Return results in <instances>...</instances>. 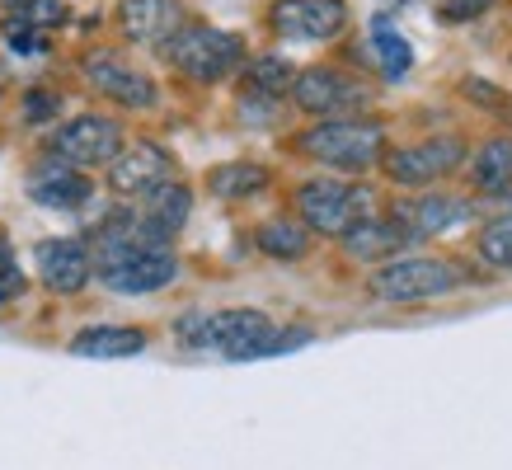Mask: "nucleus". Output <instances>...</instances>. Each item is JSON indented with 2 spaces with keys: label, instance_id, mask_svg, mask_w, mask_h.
<instances>
[{
  "label": "nucleus",
  "instance_id": "f257e3e1",
  "mask_svg": "<svg viewBox=\"0 0 512 470\" xmlns=\"http://www.w3.org/2000/svg\"><path fill=\"white\" fill-rule=\"evenodd\" d=\"M94 273L109 292H123V297H141V292H160L179 278V259H174L170 240L156 235L137 212H123V217L104 221L94 231Z\"/></svg>",
  "mask_w": 512,
  "mask_h": 470
},
{
  "label": "nucleus",
  "instance_id": "f03ea898",
  "mask_svg": "<svg viewBox=\"0 0 512 470\" xmlns=\"http://www.w3.org/2000/svg\"><path fill=\"white\" fill-rule=\"evenodd\" d=\"M179 344L198 348V353H221V358H264V353H282L296 339H311V334H278V325L264 311H188L179 315Z\"/></svg>",
  "mask_w": 512,
  "mask_h": 470
},
{
  "label": "nucleus",
  "instance_id": "7ed1b4c3",
  "mask_svg": "<svg viewBox=\"0 0 512 470\" xmlns=\"http://www.w3.org/2000/svg\"><path fill=\"white\" fill-rule=\"evenodd\" d=\"M301 151L311 160H320L325 170H339V174H367L376 160L386 156V127L376 118H325L315 123L306 137H301Z\"/></svg>",
  "mask_w": 512,
  "mask_h": 470
},
{
  "label": "nucleus",
  "instance_id": "20e7f679",
  "mask_svg": "<svg viewBox=\"0 0 512 470\" xmlns=\"http://www.w3.org/2000/svg\"><path fill=\"white\" fill-rule=\"evenodd\" d=\"M466 282L461 264L451 259H437V254H414V259H390V264H376L372 273V297L390 301V306H414V301H433L447 297Z\"/></svg>",
  "mask_w": 512,
  "mask_h": 470
},
{
  "label": "nucleus",
  "instance_id": "39448f33",
  "mask_svg": "<svg viewBox=\"0 0 512 470\" xmlns=\"http://www.w3.org/2000/svg\"><path fill=\"white\" fill-rule=\"evenodd\" d=\"M165 57L184 80L193 85H217L245 62V43L226 29H212V24H184L165 43Z\"/></svg>",
  "mask_w": 512,
  "mask_h": 470
},
{
  "label": "nucleus",
  "instance_id": "423d86ee",
  "mask_svg": "<svg viewBox=\"0 0 512 470\" xmlns=\"http://www.w3.org/2000/svg\"><path fill=\"white\" fill-rule=\"evenodd\" d=\"M367 188L343 184V179H306L296 188V212H301V226L311 235H334L339 240L348 226L367 217Z\"/></svg>",
  "mask_w": 512,
  "mask_h": 470
},
{
  "label": "nucleus",
  "instance_id": "0eeeda50",
  "mask_svg": "<svg viewBox=\"0 0 512 470\" xmlns=\"http://www.w3.org/2000/svg\"><path fill=\"white\" fill-rule=\"evenodd\" d=\"M52 151L76 170H99V165H113V156L123 151V127L104 118V113H80V118L57 127Z\"/></svg>",
  "mask_w": 512,
  "mask_h": 470
},
{
  "label": "nucleus",
  "instance_id": "6e6552de",
  "mask_svg": "<svg viewBox=\"0 0 512 470\" xmlns=\"http://www.w3.org/2000/svg\"><path fill=\"white\" fill-rule=\"evenodd\" d=\"M466 141L461 137H428L419 146H400V151H386V174L395 184H409V188H428L437 179H447L466 165Z\"/></svg>",
  "mask_w": 512,
  "mask_h": 470
},
{
  "label": "nucleus",
  "instance_id": "1a4fd4ad",
  "mask_svg": "<svg viewBox=\"0 0 512 470\" xmlns=\"http://www.w3.org/2000/svg\"><path fill=\"white\" fill-rule=\"evenodd\" d=\"M292 99L301 113H315V118H348V113L367 109L372 94L362 90V80L343 76L339 66H311L292 80Z\"/></svg>",
  "mask_w": 512,
  "mask_h": 470
},
{
  "label": "nucleus",
  "instance_id": "9d476101",
  "mask_svg": "<svg viewBox=\"0 0 512 470\" xmlns=\"http://www.w3.org/2000/svg\"><path fill=\"white\" fill-rule=\"evenodd\" d=\"M170 179H174V160L156 141H132L109 165V184H113V193H123V198H141V193L170 184Z\"/></svg>",
  "mask_w": 512,
  "mask_h": 470
},
{
  "label": "nucleus",
  "instance_id": "9b49d317",
  "mask_svg": "<svg viewBox=\"0 0 512 470\" xmlns=\"http://www.w3.org/2000/svg\"><path fill=\"white\" fill-rule=\"evenodd\" d=\"M273 29L282 38H311L325 43L348 29V5L343 0H278L273 5Z\"/></svg>",
  "mask_w": 512,
  "mask_h": 470
},
{
  "label": "nucleus",
  "instance_id": "f8f14e48",
  "mask_svg": "<svg viewBox=\"0 0 512 470\" xmlns=\"http://www.w3.org/2000/svg\"><path fill=\"white\" fill-rule=\"evenodd\" d=\"M339 240H343V250L353 254V259H362V264H390V259H400L419 235L409 231L400 217H362L357 226H348Z\"/></svg>",
  "mask_w": 512,
  "mask_h": 470
},
{
  "label": "nucleus",
  "instance_id": "ddd939ff",
  "mask_svg": "<svg viewBox=\"0 0 512 470\" xmlns=\"http://www.w3.org/2000/svg\"><path fill=\"white\" fill-rule=\"evenodd\" d=\"M33 264H38V278L52 287V292H80L85 282L94 278V259L85 240H43L33 250Z\"/></svg>",
  "mask_w": 512,
  "mask_h": 470
},
{
  "label": "nucleus",
  "instance_id": "4468645a",
  "mask_svg": "<svg viewBox=\"0 0 512 470\" xmlns=\"http://www.w3.org/2000/svg\"><path fill=\"white\" fill-rule=\"evenodd\" d=\"M118 24H123L132 43L165 47L174 33L184 29V0H123L118 5Z\"/></svg>",
  "mask_w": 512,
  "mask_h": 470
},
{
  "label": "nucleus",
  "instance_id": "2eb2a0df",
  "mask_svg": "<svg viewBox=\"0 0 512 470\" xmlns=\"http://www.w3.org/2000/svg\"><path fill=\"white\" fill-rule=\"evenodd\" d=\"M90 174L66 165V160H43L38 170L29 174V198L38 207H57V212H76V207L90 203Z\"/></svg>",
  "mask_w": 512,
  "mask_h": 470
},
{
  "label": "nucleus",
  "instance_id": "dca6fc26",
  "mask_svg": "<svg viewBox=\"0 0 512 470\" xmlns=\"http://www.w3.org/2000/svg\"><path fill=\"white\" fill-rule=\"evenodd\" d=\"M85 76H90L94 90L104 94V99H113L118 109H151L160 99L156 80L132 71V66H123L118 57H90V62H85Z\"/></svg>",
  "mask_w": 512,
  "mask_h": 470
},
{
  "label": "nucleus",
  "instance_id": "f3484780",
  "mask_svg": "<svg viewBox=\"0 0 512 470\" xmlns=\"http://www.w3.org/2000/svg\"><path fill=\"white\" fill-rule=\"evenodd\" d=\"M395 217L419 235H442L447 226H461V221L475 217V203L456 198V193H423V198H409V203L395 212Z\"/></svg>",
  "mask_w": 512,
  "mask_h": 470
},
{
  "label": "nucleus",
  "instance_id": "a211bd4d",
  "mask_svg": "<svg viewBox=\"0 0 512 470\" xmlns=\"http://www.w3.org/2000/svg\"><path fill=\"white\" fill-rule=\"evenodd\" d=\"M188 212H193V193H188L184 184H160L151 188V193H141V212L137 217L151 226L156 235H165V240H174V235L184 231V221Z\"/></svg>",
  "mask_w": 512,
  "mask_h": 470
},
{
  "label": "nucleus",
  "instance_id": "6ab92c4d",
  "mask_svg": "<svg viewBox=\"0 0 512 470\" xmlns=\"http://www.w3.org/2000/svg\"><path fill=\"white\" fill-rule=\"evenodd\" d=\"M141 348H146V334L132 325H94L71 339L76 358H137Z\"/></svg>",
  "mask_w": 512,
  "mask_h": 470
},
{
  "label": "nucleus",
  "instance_id": "aec40b11",
  "mask_svg": "<svg viewBox=\"0 0 512 470\" xmlns=\"http://www.w3.org/2000/svg\"><path fill=\"white\" fill-rule=\"evenodd\" d=\"M268 188V170L254 165V160H226L217 170H207V193L221 198V203H245L254 193Z\"/></svg>",
  "mask_w": 512,
  "mask_h": 470
},
{
  "label": "nucleus",
  "instance_id": "412c9836",
  "mask_svg": "<svg viewBox=\"0 0 512 470\" xmlns=\"http://www.w3.org/2000/svg\"><path fill=\"white\" fill-rule=\"evenodd\" d=\"M470 174H475V184L498 193V188H512V137H494L484 141L475 160H470Z\"/></svg>",
  "mask_w": 512,
  "mask_h": 470
},
{
  "label": "nucleus",
  "instance_id": "4be33fe9",
  "mask_svg": "<svg viewBox=\"0 0 512 470\" xmlns=\"http://www.w3.org/2000/svg\"><path fill=\"white\" fill-rule=\"evenodd\" d=\"M254 240H259V250H264L268 259H301V254L311 250V231H306L301 221H287V217L264 221Z\"/></svg>",
  "mask_w": 512,
  "mask_h": 470
},
{
  "label": "nucleus",
  "instance_id": "5701e85b",
  "mask_svg": "<svg viewBox=\"0 0 512 470\" xmlns=\"http://www.w3.org/2000/svg\"><path fill=\"white\" fill-rule=\"evenodd\" d=\"M475 250H480V259L489 268L512 273V212H494L484 221L480 235H475Z\"/></svg>",
  "mask_w": 512,
  "mask_h": 470
},
{
  "label": "nucleus",
  "instance_id": "b1692460",
  "mask_svg": "<svg viewBox=\"0 0 512 470\" xmlns=\"http://www.w3.org/2000/svg\"><path fill=\"white\" fill-rule=\"evenodd\" d=\"M372 38H376V62H381V71H386L390 80L404 76V71L414 66V47H409V43L400 38V33L390 29V19H386V15H376Z\"/></svg>",
  "mask_w": 512,
  "mask_h": 470
},
{
  "label": "nucleus",
  "instance_id": "393cba45",
  "mask_svg": "<svg viewBox=\"0 0 512 470\" xmlns=\"http://www.w3.org/2000/svg\"><path fill=\"white\" fill-rule=\"evenodd\" d=\"M10 24H24V29H57L66 24V0H15L10 5Z\"/></svg>",
  "mask_w": 512,
  "mask_h": 470
},
{
  "label": "nucleus",
  "instance_id": "a878e982",
  "mask_svg": "<svg viewBox=\"0 0 512 470\" xmlns=\"http://www.w3.org/2000/svg\"><path fill=\"white\" fill-rule=\"evenodd\" d=\"M296 71L282 57H259V62L249 66V90L254 94H268V99H278V94L292 90Z\"/></svg>",
  "mask_w": 512,
  "mask_h": 470
},
{
  "label": "nucleus",
  "instance_id": "bb28decb",
  "mask_svg": "<svg viewBox=\"0 0 512 470\" xmlns=\"http://www.w3.org/2000/svg\"><path fill=\"white\" fill-rule=\"evenodd\" d=\"M19 292H24V273H19L15 254H10V245L0 240V306H5V301H15Z\"/></svg>",
  "mask_w": 512,
  "mask_h": 470
},
{
  "label": "nucleus",
  "instance_id": "cd10ccee",
  "mask_svg": "<svg viewBox=\"0 0 512 470\" xmlns=\"http://www.w3.org/2000/svg\"><path fill=\"white\" fill-rule=\"evenodd\" d=\"M5 38H10V47L15 52H43L47 38L38 29H24V24H5Z\"/></svg>",
  "mask_w": 512,
  "mask_h": 470
},
{
  "label": "nucleus",
  "instance_id": "c85d7f7f",
  "mask_svg": "<svg viewBox=\"0 0 512 470\" xmlns=\"http://www.w3.org/2000/svg\"><path fill=\"white\" fill-rule=\"evenodd\" d=\"M489 5H494V0H447V5H442V19H451V24H461V19H480Z\"/></svg>",
  "mask_w": 512,
  "mask_h": 470
},
{
  "label": "nucleus",
  "instance_id": "c756f323",
  "mask_svg": "<svg viewBox=\"0 0 512 470\" xmlns=\"http://www.w3.org/2000/svg\"><path fill=\"white\" fill-rule=\"evenodd\" d=\"M38 113H57L52 94H29V123H38Z\"/></svg>",
  "mask_w": 512,
  "mask_h": 470
}]
</instances>
